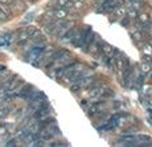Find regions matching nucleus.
<instances>
[{
    "instance_id": "7ed1b4c3",
    "label": "nucleus",
    "mask_w": 152,
    "mask_h": 147,
    "mask_svg": "<svg viewBox=\"0 0 152 147\" xmlns=\"http://www.w3.org/2000/svg\"><path fill=\"white\" fill-rule=\"evenodd\" d=\"M11 8L8 7V4H3V3H0V21H5V20H8L11 17Z\"/></svg>"
},
{
    "instance_id": "5701e85b",
    "label": "nucleus",
    "mask_w": 152,
    "mask_h": 147,
    "mask_svg": "<svg viewBox=\"0 0 152 147\" xmlns=\"http://www.w3.org/2000/svg\"><path fill=\"white\" fill-rule=\"evenodd\" d=\"M130 1H131V3H142L143 0H130Z\"/></svg>"
},
{
    "instance_id": "20e7f679",
    "label": "nucleus",
    "mask_w": 152,
    "mask_h": 147,
    "mask_svg": "<svg viewBox=\"0 0 152 147\" xmlns=\"http://www.w3.org/2000/svg\"><path fill=\"white\" fill-rule=\"evenodd\" d=\"M11 43H12V33L7 32L0 35V46H10Z\"/></svg>"
},
{
    "instance_id": "6e6552de",
    "label": "nucleus",
    "mask_w": 152,
    "mask_h": 147,
    "mask_svg": "<svg viewBox=\"0 0 152 147\" xmlns=\"http://www.w3.org/2000/svg\"><path fill=\"white\" fill-rule=\"evenodd\" d=\"M32 90H33V87H32L31 85H27V86H24L23 90L20 92V97H21V98H28V96L32 93Z\"/></svg>"
},
{
    "instance_id": "f03ea898",
    "label": "nucleus",
    "mask_w": 152,
    "mask_h": 147,
    "mask_svg": "<svg viewBox=\"0 0 152 147\" xmlns=\"http://www.w3.org/2000/svg\"><path fill=\"white\" fill-rule=\"evenodd\" d=\"M83 37H85V31L74 28V33H73V37H72V43L74 44L75 46H82Z\"/></svg>"
},
{
    "instance_id": "4be33fe9",
    "label": "nucleus",
    "mask_w": 152,
    "mask_h": 147,
    "mask_svg": "<svg viewBox=\"0 0 152 147\" xmlns=\"http://www.w3.org/2000/svg\"><path fill=\"white\" fill-rule=\"evenodd\" d=\"M15 0H0V3H3V4H12Z\"/></svg>"
},
{
    "instance_id": "9b49d317",
    "label": "nucleus",
    "mask_w": 152,
    "mask_h": 147,
    "mask_svg": "<svg viewBox=\"0 0 152 147\" xmlns=\"http://www.w3.org/2000/svg\"><path fill=\"white\" fill-rule=\"evenodd\" d=\"M138 19H139V23H142V24H147L148 20H150V17H148L147 13H140V15H138Z\"/></svg>"
},
{
    "instance_id": "4468645a",
    "label": "nucleus",
    "mask_w": 152,
    "mask_h": 147,
    "mask_svg": "<svg viewBox=\"0 0 152 147\" xmlns=\"http://www.w3.org/2000/svg\"><path fill=\"white\" fill-rule=\"evenodd\" d=\"M99 111H101V109H99L97 105H94V106L90 107V110H89V115H95V114H98Z\"/></svg>"
},
{
    "instance_id": "1a4fd4ad",
    "label": "nucleus",
    "mask_w": 152,
    "mask_h": 147,
    "mask_svg": "<svg viewBox=\"0 0 152 147\" xmlns=\"http://www.w3.org/2000/svg\"><path fill=\"white\" fill-rule=\"evenodd\" d=\"M57 4H58V7L65 8V10H66V8L72 7V5H73V1H72V0H58Z\"/></svg>"
},
{
    "instance_id": "a211bd4d",
    "label": "nucleus",
    "mask_w": 152,
    "mask_h": 147,
    "mask_svg": "<svg viewBox=\"0 0 152 147\" xmlns=\"http://www.w3.org/2000/svg\"><path fill=\"white\" fill-rule=\"evenodd\" d=\"M142 61H143V62L151 64V62H152V58H151L148 54H143V56H142Z\"/></svg>"
},
{
    "instance_id": "6ab92c4d",
    "label": "nucleus",
    "mask_w": 152,
    "mask_h": 147,
    "mask_svg": "<svg viewBox=\"0 0 152 147\" xmlns=\"http://www.w3.org/2000/svg\"><path fill=\"white\" fill-rule=\"evenodd\" d=\"M121 24L123 25V27H128V25H130V20H128V17H126V19H122L121 20Z\"/></svg>"
},
{
    "instance_id": "ddd939ff",
    "label": "nucleus",
    "mask_w": 152,
    "mask_h": 147,
    "mask_svg": "<svg viewBox=\"0 0 152 147\" xmlns=\"http://www.w3.org/2000/svg\"><path fill=\"white\" fill-rule=\"evenodd\" d=\"M131 36H132V39L135 40L136 43H140V41H142V33H140V32H138V31L132 32V33H131Z\"/></svg>"
},
{
    "instance_id": "b1692460",
    "label": "nucleus",
    "mask_w": 152,
    "mask_h": 147,
    "mask_svg": "<svg viewBox=\"0 0 152 147\" xmlns=\"http://www.w3.org/2000/svg\"><path fill=\"white\" fill-rule=\"evenodd\" d=\"M148 45H150L151 48H152V39H151V40H148Z\"/></svg>"
},
{
    "instance_id": "0eeeda50",
    "label": "nucleus",
    "mask_w": 152,
    "mask_h": 147,
    "mask_svg": "<svg viewBox=\"0 0 152 147\" xmlns=\"http://www.w3.org/2000/svg\"><path fill=\"white\" fill-rule=\"evenodd\" d=\"M52 15H53L56 19H65V17L68 16V12H66L65 8L58 7L57 10H54V11H53V13H52Z\"/></svg>"
},
{
    "instance_id": "9d476101",
    "label": "nucleus",
    "mask_w": 152,
    "mask_h": 147,
    "mask_svg": "<svg viewBox=\"0 0 152 147\" xmlns=\"http://www.w3.org/2000/svg\"><path fill=\"white\" fill-rule=\"evenodd\" d=\"M102 51V54H110L111 51H113V48L109 45V44H101V48H99Z\"/></svg>"
},
{
    "instance_id": "f3484780",
    "label": "nucleus",
    "mask_w": 152,
    "mask_h": 147,
    "mask_svg": "<svg viewBox=\"0 0 152 147\" xmlns=\"http://www.w3.org/2000/svg\"><path fill=\"white\" fill-rule=\"evenodd\" d=\"M25 31H27V33L29 35V37H32V36H33V35H34V32L37 31V29L34 28V27H28L27 29H25Z\"/></svg>"
},
{
    "instance_id": "f8f14e48",
    "label": "nucleus",
    "mask_w": 152,
    "mask_h": 147,
    "mask_svg": "<svg viewBox=\"0 0 152 147\" xmlns=\"http://www.w3.org/2000/svg\"><path fill=\"white\" fill-rule=\"evenodd\" d=\"M111 56H113L114 58H119V57H123V53H122L119 49H116V48H113V51H111Z\"/></svg>"
},
{
    "instance_id": "412c9836",
    "label": "nucleus",
    "mask_w": 152,
    "mask_h": 147,
    "mask_svg": "<svg viewBox=\"0 0 152 147\" xmlns=\"http://www.w3.org/2000/svg\"><path fill=\"white\" fill-rule=\"evenodd\" d=\"M17 145V140L13 139V140H10V142H7V146H16Z\"/></svg>"
},
{
    "instance_id": "2eb2a0df",
    "label": "nucleus",
    "mask_w": 152,
    "mask_h": 147,
    "mask_svg": "<svg viewBox=\"0 0 152 147\" xmlns=\"http://www.w3.org/2000/svg\"><path fill=\"white\" fill-rule=\"evenodd\" d=\"M81 89H82V87H81V85L78 84V82H74V84H73L72 86H70V90H72L73 93H77V92H80Z\"/></svg>"
},
{
    "instance_id": "39448f33",
    "label": "nucleus",
    "mask_w": 152,
    "mask_h": 147,
    "mask_svg": "<svg viewBox=\"0 0 152 147\" xmlns=\"http://www.w3.org/2000/svg\"><path fill=\"white\" fill-rule=\"evenodd\" d=\"M113 11H114V16L110 17L111 21H113V20H115V19H118V17H122V16H124V15H126V10L122 7V5H118V7L114 8Z\"/></svg>"
},
{
    "instance_id": "f257e3e1",
    "label": "nucleus",
    "mask_w": 152,
    "mask_h": 147,
    "mask_svg": "<svg viewBox=\"0 0 152 147\" xmlns=\"http://www.w3.org/2000/svg\"><path fill=\"white\" fill-rule=\"evenodd\" d=\"M118 5H122V0H104L98 7V12H109L116 8Z\"/></svg>"
},
{
    "instance_id": "aec40b11",
    "label": "nucleus",
    "mask_w": 152,
    "mask_h": 147,
    "mask_svg": "<svg viewBox=\"0 0 152 147\" xmlns=\"http://www.w3.org/2000/svg\"><path fill=\"white\" fill-rule=\"evenodd\" d=\"M128 12H130L128 15H130L131 17H136V16H138V13H136V11H135V10H130Z\"/></svg>"
},
{
    "instance_id": "dca6fc26",
    "label": "nucleus",
    "mask_w": 152,
    "mask_h": 147,
    "mask_svg": "<svg viewBox=\"0 0 152 147\" xmlns=\"http://www.w3.org/2000/svg\"><path fill=\"white\" fill-rule=\"evenodd\" d=\"M142 70H143V73H148V72H150V70H151L150 64L143 62V65H142Z\"/></svg>"
},
{
    "instance_id": "423d86ee",
    "label": "nucleus",
    "mask_w": 152,
    "mask_h": 147,
    "mask_svg": "<svg viewBox=\"0 0 152 147\" xmlns=\"http://www.w3.org/2000/svg\"><path fill=\"white\" fill-rule=\"evenodd\" d=\"M28 40H29V35L27 33V31H21V32H19V33H17L16 41H17V44H19V45H23V44L27 43Z\"/></svg>"
}]
</instances>
